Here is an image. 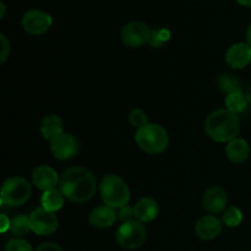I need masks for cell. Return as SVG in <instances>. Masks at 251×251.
Segmentation results:
<instances>
[{"instance_id": "obj_30", "label": "cell", "mask_w": 251, "mask_h": 251, "mask_svg": "<svg viewBox=\"0 0 251 251\" xmlns=\"http://www.w3.org/2000/svg\"><path fill=\"white\" fill-rule=\"evenodd\" d=\"M0 9H1V12H0V19H4L5 12H6V6H5L4 2H0Z\"/></svg>"}, {"instance_id": "obj_23", "label": "cell", "mask_w": 251, "mask_h": 251, "mask_svg": "<svg viewBox=\"0 0 251 251\" xmlns=\"http://www.w3.org/2000/svg\"><path fill=\"white\" fill-rule=\"evenodd\" d=\"M242 221H243L242 211H240L238 207H234V206L228 207L222 216V222L225 223L227 227H230V228L238 227V226L242 223Z\"/></svg>"}, {"instance_id": "obj_10", "label": "cell", "mask_w": 251, "mask_h": 251, "mask_svg": "<svg viewBox=\"0 0 251 251\" xmlns=\"http://www.w3.org/2000/svg\"><path fill=\"white\" fill-rule=\"evenodd\" d=\"M80 149V144L71 134H63L50 142V151L55 158L65 161L75 156Z\"/></svg>"}, {"instance_id": "obj_20", "label": "cell", "mask_w": 251, "mask_h": 251, "mask_svg": "<svg viewBox=\"0 0 251 251\" xmlns=\"http://www.w3.org/2000/svg\"><path fill=\"white\" fill-rule=\"evenodd\" d=\"M226 107L229 112L234 113V114L243 112L248 107V100L245 93H243V91H239V92L228 95L226 98Z\"/></svg>"}, {"instance_id": "obj_32", "label": "cell", "mask_w": 251, "mask_h": 251, "mask_svg": "<svg viewBox=\"0 0 251 251\" xmlns=\"http://www.w3.org/2000/svg\"><path fill=\"white\" fill-rule=\"evenodd\" d=\"M240 5L243 6H250L251 7V0H237Z\"/></svg>"}, {"instance_id": "obj_25", "label": "cell", "mask_w": 251, "mask_h": 251, "mask_svg": "<svg viewBox=\"0 0 251 251\" xmlns=\"http://www.w3.org/2000/svg\"><path fill=\"white\" fill-rule=\"evenodd\" d=\"M5 251H33L28 242L21 238L11 239L5 245Z\"/></svg>"}, {"instance_id": "obj_13", "label": "cell", "mask_w": 251, "mask_h": 251, "mask_svg": "<svg viewBox=\"0 0 251 251\" xmlns=\"http://www.w3.org/2000/svg\"><path fill=\"white\" fill-rule=\"evenodd\" d=\"M226 61L233 69H244L251 61V47L245 43H235L226 53Z\"/></svg>"}, {"instance_id": "obj_16", "label": "cell", "mask_w": 251, "mask_h": 251, "mask_svg": "<svg viewBox=\"0 0 251 251\" xmlns=\"http://www.w3.org/2000/svg\"><path fill=\"white\" fill-rule=\"evenodd\" d=\"M115 221H117V213H115L114 208H110L105 205L96 207L88 216L90 225L98 229L112 227Z\"/></svg>"}, {"instance_id": "obj_28", "label": "cell", "mask_w": 251, "mask_h": 251, "mask_svg": "<svg viewBox=\"0 0 251 251\" xmlns=\"http://www.w3.org/2000/svg\"><path fill=\"white\" fill-rule=\"evenodd\" d=\"M36 251H63V249L55 243H43L37 248Z\"/></svg>"}, {"instance_id": "obj_14", "label": "cell", "mask_w": 251, "mask_h": 251, "mask_svg": "<svg viewBox=\"0 0 251 251\" xmlns=\"http://www.w3.org/2000/svg\"><path fill=\"white\" fill-rule=\"evenodd\" d=\"M195 232L202 240L216 239L222 232V222L216 216L207 215L196 222Z\"/></svg>"}, {"instance_id": "obj_19", "label": "cell", "mask_w": 251, "mask_h": 251, "mask_svg": "<svg viewBox=\"0 0 251 251\" xmlns=\"http://www.w3.org/2000/svg\"><path fill=\"white\" fill-rule=\"evenodd\" d=\"M64 195L58 189H50L44 191L42 195V207L50 212H56L60 210L64 205Z\"/></svg>"}, {"instance_id": "obj_31", "label": "cell", "mask_w": 251, "mask_h": 251, "mask_svg": "<svg viewBox=\"0 0 251 251\" xmlns=\"http://www.w3.org/2000/svg\"><path fill=\"white\" fill-rule=\"evenodd\" d=\"M247 39H248V44L251 47V24L249 25L247 29Z\"/></svg>"}, {"instance_id": "obj_22", "label": "cell", "mask_w": 251, "mask_h": 251, "mask_svg": "<svg viewBox=\"0 0 251 251\" xmlns=\"http://www.w3.org/2000/svg\"><path fill=\"white\" fill-rule=\"evenodd\" d=\"M12 234L15 237H24L26 235L27 233L31 230V222H29V217L27 216L21 215V216H17L15 217L14 220L11 221V228H10Z\"/></svg>"}, {"instance_id": "obj_27", "label": "cell", "mask_w": 251, "mask_h": 251, "mask_svg": "<svg viewBox=\"0 0 251 251\" xmlns=\"http://www.w3.org/2000/svg\"><path fill=\"white\" fill-rule=\"evenodd\" d=\"M119 218L120 220H123L124 222H127V221H131L132 218L135 217L134 215V207H129V206H124V207L119 208Z\"/></svg>"}, {"instance_id": "obj_21", "label": "cell", "mask_w": 251, "mask_h": 251, "mask_svg": "<svg viewBox=\"0 0 251 251\" xmlns=\"http://www.w3.org/2000/svg\"><path fill=\"white\" fill-rule=\"evenodd\" d=\"M218 87L222 92L230 95V93L239 92L242 91V85H240V81L235 77L232 74H222V75L218 77L217 80Z\"/></svg>"}, {"instance_id": "obj_12", "label": "cell", "mask_w": 251, "mask_h": 251, "mask_svg": "<svg viewBox=\"0 0 251 251\" xmlns=\"http://www.w3.org/2000/svg\"><path fill=\"white\" fill-rule=\"evenodd\" d=\"M32 181L37 189L44 193L50 189H55L60 179H59L58 173L51 167L42 164V166L36 167L32 172Z\"/></svg>"}, {"instance_id": "obj_17", "label": "cell", "mask_w": 251, "mask_h": 251, "mask_svg": "<svg viewBox=\"0 0 251 251\" xmlns=\"http://www.w3.org/2000/svg\"><path fill=\"white\" fill-rule=\"evenodd\" d=\"M226 154L233 163H243L247 161L250 154L249 144L244 139L237 137L228 142L227 147H226Z\"/></svg>"}, {"instance_id": "obj_11", "label": "cell", "mask_w": 251, "mask_h": 251, "mask_svg": "<svg viewBox=\"0 0 251 251\" xmlns=\"http://www.w3.org/2000/svg\"><path fill=\"white\" fill-rule=\"evenodd\" d=\"M227 202V193L221 186H211L205 191L202 196L203 208L212 215L225 212Z\"/></svg>"}, {"instance_id": "obj_2", "label": "cell", "mask_w": 251, "mask_h": 251, "mask_svg": "<svg viewBox=\"0 0 251 251\" xmlns=\"http://www.w3.org/2000/svg\"><path fill=\"white\" fill-rule=\"evenodd\" d=\"M205 131L215 141L229 142L239 135V118L228 109H217L206 118Z\"/></svg>"}, {"instance_id": "obj_9", "label": "cell", "mask_w": 251, "mask_h": 251, "mask_svg": "<svg viewBox=\"0 0 251 251\" xmlns=\"http://www.w3.org/2000/svg\"><path fill=\"white\" fill-rule=\"evenodd\" d=\"M51 24H53V19L50 15L38 9L28 10L22 17V26L25 31L34 36L46 33L50 28Z\"/></svg>"}, {"instance_id": "obj_29", "label": "cell", "mask_w": 251, "mask_h": 251, "mask_svg": "<svg viewBox=\"0 0 251 251\" xmlns=\"http://www.w3.org/2000/svg\"><path fill=\"white\" fill-rule=\"evenodd\" d=\"M11 228V222L7 218L6 215H1L0 216V232L5 233Z\"/></svg>"}, {"instance_id": "obj_1", "label": "cell", "mask_w": 251, "mask_h": 251, "mask_svg": "<svg viewBox=\"0 0 251 251\" xmlns=\"http://www.w3.org/2000/svg\"><path fill=\"white\" fill-rule=\"evenodd\" d=\"M59 190L71 202H87L96 194L97 180L92 172L85 167H71L60 176Z\"/></svg>"}, {"instance_id": "obj_33", "label": "cell", "mask_w": 251, "mask_h": 251, "mask_svg": "<svg viewBox=\"0 0 251 251\" xmlns=\"http://www.w3.org/2000/svg\"><path fill=\"white\" fill-rule=\"evenodd\" d=\"M245 96H247L248 102H250V103H251V85L249 86V87H248L247 92H245Z\"/></svg>"}, {"instance_id": "obj_26", "label": "cell", "mask_w": 251, "mask_h": 251, "mask_svg": "<svg viewBox=\"0 0 251 251\" xmlns=\"http://www.w3.org/2000/svg\"><path fill=\"white\" fill-rule=\"evenodd\" d=\"M0 44H1V51H0V63L4 64L7 60L10 55V50H11V47H10L9 39L6 38L5 34H0Z\"/></svg>"}, {"instance_id": "obj_15", "label": "cell", "mask_w": 251, "mask_h": 251, "mask_svg": "<svg viewBox=\"0 0 251 251\" xmlns=\"http://www.w3.org/2000/svg\"><path fill=\"white\" fill-rule=\"evenodd\" d=\"M159 212L157 201L152 198H142L134 206V215L136 221L141 223H149L156 220Z\"/></svg>"}, {"instance_id": "obj_6", "label": "cell", "mask_w": 251, "mask_h": 251, "mask_svg": "<svg viewBox=\"0 0 251 251\" xmlns=\"http://www.w3.org/2000/svg\"><path fill=\"white\" fill-rule=\"evenodd\" d=\"M147 230L141 222L136 220L124 222L117 230V242L123 249L136 250L145 244Z\"/></svg>"}, {"instance_id": "obj_4", "label": "cell", "mask_w": 251, "mask_h": 251, "mask_svg": "<svg viewBox=\"0 0 251 251\" xmlns=\"http://www.w3.org/2000/svg\"><path fill=\"white\" fill-rule=\"evenodd\" d=\"M135 141L142 151L151 154H158L169 146V135L163 126L149 123L135 134Z\"/></svg>"}, {"instance_id": "obj_8", "label": "cell", "mask_w": 251, "mask_h": 251, "mask_svg": "<svg viewBox=\"0 0 251 251\" xmlns=\"http://www.w3.org/2000/svg\"><path fill=\"white\" fill-rule=\"evenodd\" d=\"M29 222H31L32 232L42 237L53 234L59 227V221L55 212H50L43 207L37 208L29 215Z\"/></svg>"}, {"instance_id": "obj_24", "label": "cell", "mask_w": 251, "mask_h": 251, "mask_svg": "<svg viewBox=\"0 0 251 251\" xmlns=\"http://www.w3.org/2000/svg\"><path fill=\"white\" fill-rule=\"evenodd\" d=\"M129 122L132 126L136 127L137 130L144 127L145 125L149 124V118L147 114L141 109H134L129 114Z\"/></svg>"}, {"instance_id": "obj_5", "label": "cell", "mask_w": 251, "mask_h": 251, "mask_svg": "<svg viewBox=\"0 0 251 251\" xmlns=\"http://www.w3.org/2000/svg\"><path fill=\"white\" fill-rule=\"evenodd\" d=\"M31 185L25 178L12 176L5 180L1 188V203L17 207L22 206L31 198Z\"/></svg>"}, {"instance_id": "obj_7", "label": "cell", "mask_w": 251, "mask_h": 251, "mask_svg": "<svg viewBox=\"0 0 251 251\" xmlns=\"http://www.w3.org/2000/svg\"><path fill=\"white\" fill-rule=\"evenodd\" d=\"M122 42L129 48H137L151 41L152 31L149 25L142 21H131L122 29Z\"/></svg>"}, {"instance_id": "obj_18", "label": "cell", "mask_w": 251, "mask_h": 251, "mask_svg": "<svg viewBox=\"0 0 251 251\" xmlns=\"http://www.w3.org/2000/svg\"><path fill=\"white\" fill-rule=\"evenodd\" d=\"M41 132L44 136V139L49 140V141H53L56 137H59L60 135H63V120L60 119V117L55 114L47 115L43 120H42L41 124Z\"/></svg>"}, {"instance_id": "obj_3", "label": "cell", "mask_w": 251, "mask_h": 251, "mask_svg": "<svg viewBox=\"0 0 251 251\" xmlns=\"http://www.w3.org/2000/svg\"><path fill=\"white\" fill-rule=\"evenodd\" d=\"M100 193L105 206L110 208H122L130 201V189L120 176L108 174L100 184Z\"/></svg>"}]
</instances>
